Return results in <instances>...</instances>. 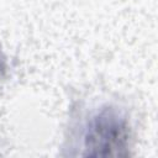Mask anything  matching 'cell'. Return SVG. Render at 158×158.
Returning a JSON list of instances; mask_svg holds the SVG:
<instances>
[{
	"instance_id": "6da1fadb",
	"label": "cell",
	"mask_w": 158,
	"mask_h": 158,
	"mask_svg": "<svg viewBox=\"0 0 158 158\" xmlns=\"http://www.w3.org/2000/svg\"><path fill=\"white\" fill-rule=\"evenodd\" d=\"M127 120L115 109H102L88 123L84 146L86 156H121L128 142Z\"/></svg>"
}]
</instances>
